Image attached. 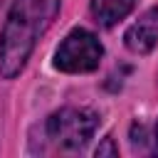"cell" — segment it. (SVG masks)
Here are the masks:
<instances>
[{
  "instance_id": "5b68a950",
  "label": "cell",
  "mask_w": 158,
  "mask_h": 158,
  "mask_svg": "<svg viewBox=\"0 0 158 158\" xmlns=\"http://www.w3.org/2000/svg\"><path fill=\"white\" fill-rule=\"evenodd\" d=\"M133 5L136 0H91V15L101 27H114L133 10Z\"/></svg>"
},
{
  "instance_id": "8992f818",
  "label": "cell",
  "mask_w": 158,
  "mask_h": 158,
  "mask_svg": "<svg viewBox=\"0 0 158 158\" xmlns=\"http://www.w3.org/2000/svg\"><path fill=\"white\" fill-rule=\"evenodd\" d=\"M96 156H118V148L114 146V138H104V143L96 148Z\"/></svg>"
},
{
  "instance_id": "6da1fadb",
  "label": "cell",
  "mask_w": 158,
  "mask_h": 158,
  "mask_svg": "<svg viewBox=\"0 0 158 158\" xmlns=\"http://www.w3.org/2000/svg\"><path fill=\"white\" fill-rule=\"evenodd\" d=\"M62 0H15L0 32V77L15 79L32 57L37 40L52 27Z\"/></svg>"
},
{
  "instance_id": "277c9868",
  "label": "cell",
  "mask_w": 158,
  "mask_h": 158,
  "mask_svg": "<svg viewBox=\"0 0 158 158\" xmlns=\"http://www.w3.org/2000/svg\"><path fill=\"white\" fill-rule=\"evenodd\" d=\"M126 47L133 54H148L158 44V7L146 10L123 35Z\"/></svg>"
},
{
  "instance_id": "7a4b0ae2",
  "label": "cell",
  "mask_w": 158,
  "mask_h": 158,
  "mask_svg": "<svg viewBox=\"0 0 158 158\" xmlns=\"http://www.w3.org/2000/svg\"><path fill=\"white\" fill-rule=\"evenodd\" d=\"M96 126H99L96 111L79 109V106H64L47 118L44 131H47V138L54 146H59L64 151H77V148L89 143Z\"/></svg>"
},
{
  "instance_id": "52a82bcc",
  "label": "cell",
  "mask_w": 158,
  "mask_h": 158,
  "mask_svg": "<svg viewBox=\"0 0 158 158\" xmlns=\"http://www.w3.org/2000/svg\"><path fill=\"white\" fill-rule=\"evenodd\" d=\"M148 138H151V143H153V153H158V118H156V123H153V133H151Z\"/></svg>"
},
{
  "instance_id": "3957f363",
  "label": "cell",
  "mask_w": 158,
  "mask_h": 158,
  "mask_svg": "<svg viewBox=\"0 0 158 158\" xmlns=\"http://www.w3.org/2000/svg\"><path fill=\"white\" fill-rule=\"evenodd\" d=\"M104 47L99 37L84 27H74L54 52V67L67 74H86L99 67Z\"/></svg>"
}]
</instances>
